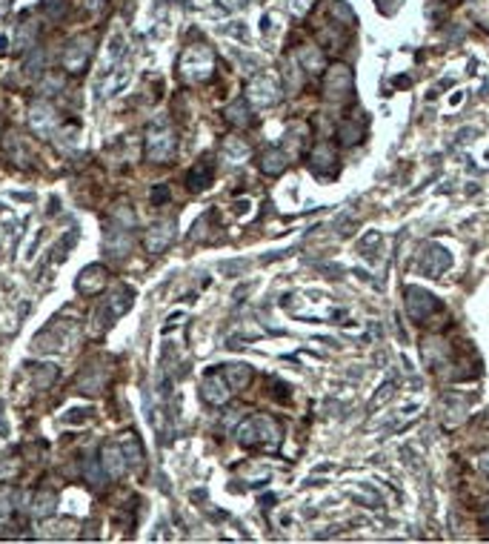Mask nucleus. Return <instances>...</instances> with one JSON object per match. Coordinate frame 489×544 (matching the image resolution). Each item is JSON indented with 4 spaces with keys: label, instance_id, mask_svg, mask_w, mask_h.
Returning a JSON list of instances; mask_svg holds the SVG:
<instances>
[{
    "label": "nucleus",
    "instance_id": "nucleus-1",
    "mask_svg": "<svg viewBox=\"0 0 489 544\" xmlns=\"http://www.w3.org/2000/svg\"><path fill=\"white\" fill-rule=\"evenodd\" d=\"M355 94V78L346 63H332L323 69V98L329 104H343Z\"/></svg>",
    "mask_w": 489,
    "mask_h": 544
},
{
    "label": "nucleus",
    "instance_id": "nucleus-2",
    "mask_svg": "<svg viewBox=\"0 0 489 544\" xmlns=\"http://www.w3.org/2000/svg\"><path fill=\"white\" fill-rule=\"evenodd\" d=\"M238 441L246 444V447L266 444L272 450V447L281 441V427H277V421H272L269 415H252L238 427Z\"/></svg>",
    "mask_w": 489,
    "mask_h": 544
},
{
    "label": "nucleus",
    "instance_id": "nucleus-3",
    "mask_svg": "<svg viewBox=\"0 0 489 544\" xmlns=\"http://www.w3.org/2000/svg\"><path fill=\"white\" fill-rule=\"evenodd\" d=\"M212 69H215V58L206 46H192L180 60V72L189 81H206L209 75H212Z\"/></svg>",
    "mask_w": 489,
    "mask_h": 544
},
{
    "label": "nucleus",
    "instance_id": "nucleus-4",
    "mask_svg": "<svg viewBox=\"0 0 489 544\" xmlns=\"http://www.w3.org/2000/svg\"><path fill=\"white\" fill-rule=\"evenodd\" d=\"M438 310H440V304L427 290H421V287H409L406 290V313H409V318L415 324H427Z\"/></svg>",
    "mask_w": 489,
    "mask_h": 544
},
{
    "label": "nucleus",
    "instance_id": "nucleus-5",
    "mask_svg": "<svg viewBox=\"0 0 489 544\" xmlns=\"http://www.w3.org/2000/svg\"><path fill=\"white\" fill-rule=\"evenodd\" d=\"M277 98H281V89H277V83H275L269 75L255 78V81L246 86V101H249L252 106H258V109L275 106Z\"/></svg>",
    "mask_w": 489,
    "mask_h": 544
},
{
    "label": "nucleus",
    "instance_id": "nucleus-6",
    "mask_svg": "<svg viewBox=\"0 0 489 544\" xmlns=\"http://www.w3.org/2000/svg\"><path fill=\"white\" fill-rule=\"evenodd\" d=\"M295 58H298L300 66H304L307 75H320L323 69H326V55H323L320 46H315V43L298 46V49H295Z\"/></svg>",
    "mask_w": 489,
    "mask_h": 544
},
{
    "label": "nucleus",
    "instance_id": "nucleus-7",
    "mask_svg": "<svg viewBox=\"0 0 489 544\" xmlns=\"http://www.w3.org/2000/svg\"><path fill=\"white\" fill-rule=\"evenodd\" d=\"M335 163H338V158H335V149L329 147V140H320V144L312 147V152H309V167L318 175L335 172Z\"/></svg>",
    "mask_w": 489,
    "mask_h": 544
},
{
    "label": "nucleus",
    "instance_id": "nucleus-8",
    "mask_svg": "<svg viewBox=\"0 0 489 544\" xmlns=\"http://www.w3.org/2000/svg\"><path fill=\"white\" fill-rule=\"evenodd\" d=\"M363 135H366V121L363 117H343L341 121V126H338V140L343 147H352V144H361L363 140Z\"/></svg>",
    "mask_w": 489,
    "mask_h": 544
},
{
    "label": "nucleus",
    "instance_id": "nucleus-9",
    "mask_svg": "<svg viewBox=\"0 0 489 544\" xmlns=\"http://www.w3.org/2000/svg\"><path fill=\"white\" fill-rule=\"evenodd\" d=\"M286 163H289V155H286L281 147H269V149H264V152L258 155V167H261V172H266V175H281V172L286 170Z\"/></svg>",
    "mask_w": 489,
    "mask_h": 544
},
{
    "label": "nucleus",
    "instance_id": "nucleus-10",
    "mask_svg": "<svg viewBox=\"0 0 489 544\" xmlns=\"http://www.w3.org/2000/svg\"><path fill=\"white\" fill-rule=\"evenodd\" d=\"M447 267H449V252H447V249H440V247H429V249H427V255H421V272H424V275H429V278L440 275Z\"/></svg>",
    "mask_w": 489,
    "mask_h": 544
},
{
    "label": "nucleus",
    "instance_id": "nucleus-11",
    "mask_svg": "<svg viewBox=\"0 0 489 544\" xmlns=\"http://www.w3.org/2000/svg\"><path fill=\"white\" fill-rule=\"evenodd\" d=\"M203 398L209 401V404H226V401H229L226 375H209L203 381Z\"/></svg>",
    "mask_w": 489,
    "mask_h": 544
},
{
    "label": "nucleus",
    "instance_id": "nucleus-12",
    "mask_svg": "<svg viewBox=\"0 0 489 544\" xmlns=\"http://www.w3.org/2000/svg\"><path fill=\"white\" fill-rule=\"evenodd\" d=\"M212 163H209V160H200L198 163V167L189 172V189H192V192H200V189H206L209 186V181H212Z\"/></svg>",
    "mask_w": 489,
    "mask_h": 544
},
{
    "label": "nucleus",
    "instance_id": "nucleus-13",
    "mask_svg": "<svg viewBox=\"0 0 489 544\" xmlns=\"http://www.w3.org/2000/svg\"><path fill=\"white\" fill-rule=\"evenodd\" d=\"M226 381H229V387H238V390H243L249 381H252V370L246 367V364H232V367H226Z\"/></svg>",
    "mask_w": 489,
    "mask_h": 544
},
{
    "label": "nucleus",
    "instance_id": "nucleus-14",
    "mask_svg": "<svg viewBox=\"0 0 489 544\" xmlns=\"http://www.w3.org/2000/svg\"><path fill=\"white\" fill-rule=\"evenodd\" d=\"M226 117H229V121L232 124H235V126H249L252 124V112H249V101H235V104H232L229 109H226Z\"/></svg>",
    "mask_w": 489,
    "mask_h": 544
},
{
    "label": "nucleus",
    "instance_id": "nucleus-15",
    "mask_svg": "<svg viewBox=\"0 0 489 544\" xmlns=\"http://www.w3.org/2000/svg\"><path fill=\"white\" fill-rule=\"evenodd\" d=\"M335 20H341L343 26H349V29H355V15H352V9H349L343 0H335L332 3V12H329Z\"/></svg>",
    "mask_w": 489,
    "mask_h": 544
},
{
    "label": "nucleus",
    "instance_id": "nucleus-16",
    "mask_svg": "<svg viewBox=\"0 0 489 544\" xmlns=\"http://www.w3.org/2000/svg\"><path fill=\"white\" fill-rule=\"evenodd\" d=\"M312 6H315V0H289V12L300 20V17H307L309 12H312Z\"/></svg>",
    "mask_w": 489,
    "mask_h": 544
},
{
    "label": "nucleus",
    "instance_id": "nucleus-17",
    "mask_svg": "<svg viewBox=\"0 0 489 544\" xmlns=\"http://www.w3.org/2000/svg\"><path fill=\"white\" fill-rule=\"evenodd\" d=\"M389 395H392V387H389V384H386V387H384V390H381V398H378V401H372V407H381V404H384V401H386V398H389Z\"/></svg>",
    "mask_w": 489,
    "mask_h": 544
},
{
    "label": "nucleus",
    "instance_id": "nucleus-18",
    "mask_svg": "<svg viewBox=\"0 0 489 544\" xmlns=\"http://www.w3.org/2000/svg\"><path fill=\"white\" fill-rule=\"evenodd\" d=\"M481 470H483V472H489V453H483V456H481Z\"/></svg>",
    "mask_w": 489,
    "mask_h": 544
},
{
    "label": "nucleus",
    "instance_id": "nucleus-19",
    "mask_svg": "<svg viewBox=\"0 0 489 544\" xmlns=\"http://www.w3.org/2000/svg\"><path fill=\"white\" fill-rule=\"evenodd\" d=\"M481 527H483V530H486V536H489V513L481 518Z\"/></svg>",
    "mask_w": 489,
    "mask_h": 544
}]
</instances>
